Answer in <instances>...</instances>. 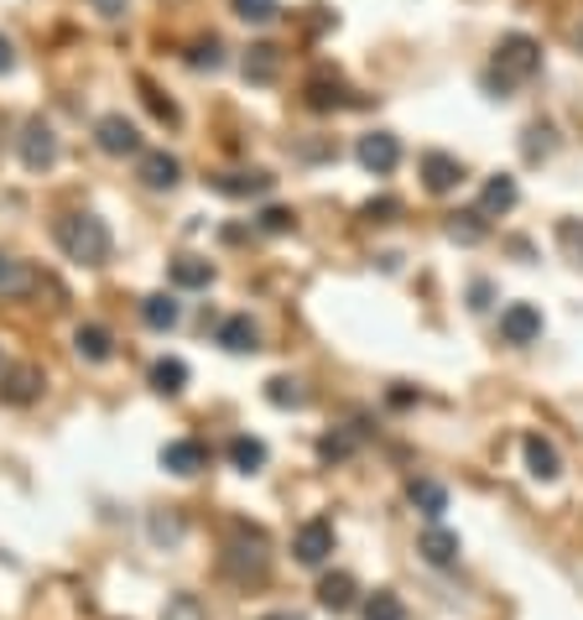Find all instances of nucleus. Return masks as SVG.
Masks as SVG:
<instances>
[{"label": "nucleus", "instance_id": "f257e3e1", "mask_svg": "<svg viewBox=\"0 0 583 620\" xmlns=\"http://www.w3.org/2000/svg\"><path fill=\"white\" fill-rule=\"evenodd\" d=\"M52 240L58 251L78 266H105L110 262V224L99 215H63L52 224Z\"/></svg>", "mask_w": 583, "mask_h": 620}, {"label": "nucleus", "instance_id": "f03ea898", "mask_svg": "<svg viewBox=\"0 0 583 620\" xmlns=\"http://www.w3.org/2000/svg\"><path fill=\"white\" fill-rule=\"evenodd\" d=\"M224 573H230L234 584H260L266 569H271V552H266V537H260L256 526L234 522L230 526V543H224Z\"/></svg>", "mask_w": 583, "mask_h": 620}, {"label": "nucleus", "instance_id": "7ed1b4c3", "mask_svg": "<svg viewBox=\"0 0 583 620\" xmlns=\"http://www.w3.org/2000/svg\"><path fill=\"white\" fill-rule=\"evenodd\" d=\"M537 69H542L537 37H526V32H511V37H500V48H495V73H490V84L511 89V84H526V78H532Z\"/></svg>", "mask_w": 583, "mask_h": 620}, {"label": "nucleus", "instance_id": "20e7f679", "mask_svg": "<svg viewBox=\"0 0 583 620\" xmlns=\"http://www.w3.org/2000/svg\"><path fill=\"white\" fill-rule=\"evenodd\" d=\"M22 168L26 172H47L52 168V162H58V131H52V125H47L42 116H32L22 125Z\"/></svg>", "mask_w": 583, "mask_h": 620}, {"label": "nucleus", "instance_id": "39448f33", "mask_svg": "<svg viewBox=\"0 0 583 620\" xmlns=\"http://www.w3.org/2000/svg\"><path fill=\"white\" fill-rule=\"evenodd\" d=\"M42 365H5L0 370V402L5 406H32L42 397Z\"/></svg>", "mask_w": 583, "mask_h": 620}, {"label": "nucleus", "instance_id": "423d86ee", "mask_svg": "<svg viewBox=\"0 0 583 620\" xmlns=\"http://www.w3.org/2000/svg\"><path fill=\"white\" fill-rule=\"evenodd\" d=\"M94 142H99V151H110V157H141V131L125 116L94 120Z\"/></svg>", "mask_w": 583, "mask_h": 620}, {"label": "nucleus", "instance_id": "0eeeda50", "mask_svg": "<svg viewBox=\"0 0 583 620\" xmlns=\"http://www.w3.org/2000/svg\"><path fill=\"white\" fill-rule=\"evenodd\" d=\"M354 157H360V168L365 172L386 178V172H397V162H401V142L391 136V131H371V136H360Z\"/></svg>", "mask_w": 583, "mask_h": 620}, {"label": "nucleus", "instance_id": "6e6552de", "mask_svg": "<svg viewBox=\"0 0 583 620\" xmlns=\"http://www.w3.org/2000/svg\"><path fill=\"white\" fill-rule=\"evenodd\" d=\"M136 178L146 183V189H157V193H172L178 183H183V162L172 157V151H141L136 157Z\"/></svg>", "mask_w": 583, "mask_h": 620}, {"label": "nucleus", "instance_id": "1a4fd4ad", "mask_svg": "<svg viewBox=\"0 0 583 620\" xmlns=\"http://www.w3.org/2000/svg\"><path fill=\"white\" fill-rule=\"evenodd\" d=\"M292 552H297V563H307V569L328 563V552H333V522H324V516L303 522L297 537H292Z\"/></svg>", "mask_w": 583, "mask_h": 620}, {"label": "nucleus", "instance_id": "9d476101", "mask_svg": "<svg viewBox=\"0 0 583 620\" xmlns=\"http://www.w3.org/2000/svg\"><path fill=\"white\" fill-rule=\"evenodd\" d=\"M500 339L506 344H537L542 339V313L532 303H511L500 313Z\"/></svg>", "mask_w": 583, "mask_h": 620}, {"label": "nucleus", "instance_id": "9b49d317", "mask_svg": "<svg viewBox=\"0 0 583 620\" xmlns=\"http://www.w3.org/2000/svg\"><path fill=\"white\" fill-rule=\"evenodd\" d=\"M521 453H526V470H532V479H542V485H552V479L562 475V459H558V449H552V438L526 433V438H521Z\"/></svg>", "mask_w": 583, "mask_h": 620}, {"label": "nucleus", "instance_id": "f8f14e48", "mask_svg": "<svg viewBox=\"0 0 583 620\" xmlns=\"http://www.w3.org/2000/svg\"><path fill=\"white\" fill-rule=\"evenodd\" d=\"M271 172H260V168H251V172H219V178H209V189L214 193H224V198H260V193H271Z\"/></svg>", "mask_w": 583, "mask_h": 620}, {"label": "nucleus", "instance_id": "ddd939ff", "mask_svg": "<svg viewBox=\"0 0 583 620\" xmlns=\"http://www.w3.org/2000/svg\"><path fill=\"white\" fill-rule=\"evenodd\" d=\"M422 183H427V193H453L464 183V162L448 157V151H427L422 157Z\"/></svg>", "mask_w": 583, "mask_h": 620}, {"label": "nucleus", "instance_id": "4468645a", "mask_svg": "<svg viewBox=\"0 0 583 620\" xmlns=\"http://www.w3.org/2000/svg\"><path fill=\"white\" fill-rule=\"evenodd\" d=\"M515 198H521V189H515V178H511V172H495L490 183L479 189V215H485V219L511 215V209H515Z\"/></svg>", "mask_w": 583, "mask_h": 620}, {"label": "nucleus", "instance_id": "2eb2a0df", "mask_svg": "<svg viewBox=\"0 0 583 620\" xmlns=\"http://www.w3.org/2000/svg\"><path fill=\"white\" fill-rule=\"evenodd\" d=\"M417 552L422 558H427V563H433V569H453V563H459V537H453V532H448V526H427V532H422V543H417Z\"/></svg>", "mask_w": 583, "mask_h": 620}, {"label": "nucleus", "instance_id": "dca6fc26", "mask_svg": "<svg viewBox=\"0 0 583 620\" xmlns=\"http://www.w3.org/2000/svg\"><path fill=\"white\" fill-rule=\"evenodd\" d=\"M209 464V453H204V443H193V438H172L162 449V470H172V475H198Z\"/></svg>", "mask_w": 583, "mask_h": 620}, {"label": "nucleus", "instance_id": "f3484780", "mask_svg": "<svg viewBox=\"0 0 583 620\" xmlns=\"http://www.w3.org/2000/svg\"><path fill=\"white\" fill-rule=\"evenodd\" d=\"M219 344H224L230 355H256V350H260V329L245 318V313H234V318L219 324Z\"/></svg>", "mask_w": 583, "mask_h": 620}, {"label": "nucleus", "instance_id": "a211bd4d", "mask_svg": "<svg viewBox=\"0 0 583 620\" xmlns=\"http://www.w3.org/2000/svg\"><path fill=\"white\" fill-rule=\"evenodd\" d=\"M73 350L89 360V365H105V360L116 355V339H110L105 324H78V329H73Z\"/></svg>", "mask_w": 583, "mask_h": 620}, {"label": "nucleus", "instance_id": "6ab92c4d", "mask_svg": "<svg viewBox=\"0 0 583 620\" xmlns=\"http://www.w3.org/2000/svg\"><path fill=\"white\" fill-rule=\"evenodd\" d=\"M354 595H360V589H354L350 573H324V584H318V605L333 610V616H344V610L354 605Z\"/></svg>", "mask_w": 583, "mask_h": 620}, {"label": "nucleus", "instance_id": "aec40b11", "mask_svg": "<svg viewBox=\"0 0 583 620\" xmlns=\"http://www.w3.org/2000/svg\"><path fill=\"white\" fill-rule=\"evenodd\" d=\"M178 318H183V308H178L167 292H151V297L141 303V324H146V329H157V335L178 329Z\"/></svg>", "mask_w": 583, "mask_h": 620}, {"label": "nucleus", "instance_id": "412c9836", "mask_svg": "<svg viewBox=\"0 0 583 620\" xmlns=\"http://www.w3.org/2000/svg\"><path fill=\"white\" fill-rule=\"evenodd\" d=\"M406 496H412V506H417L427 522H438V516L448 511V490L438 485V479H412V485H406Z\"/></svg>", "mask_w": 583, "mask_h": 620}, {"label": "nucleus", "instance_id": "4be33fe9", "mask_svg": "<svg viewBox=\"0 0 583 620\" xmlns=\"http://www.w3.org/2000/svg\"><path fill=\"white\" fill-rule=\"evenodd\" d=\"M448 240H459V245H479V240L490 235V219L479 215V209H459V215H448Z\"/></svg>", "mask_w": 583, "mask_h": 620}, {"label": "nucleus", "instance_id": "5701e85b", "mask_svg": "<svg viewBox=\"0 0 583 620\" xmlns=\"http://www.w3.org/2000/svg\"><path fill=\"white\" fill-rule=\"evenodd\" d=\"M230 464L240 470V475H256V470H266V443L251 438V433H234V438H230Z\"/></svg>", "mask_w": 583, "mask_h": 620}, {"label": "nucleus", "instance_id": "b1692460", "mask_svg": "<svg viewBox=\"0 0 583 620\" xmlns=\"http://www.w3.org/2000/svg\"><path fill=\"white\" fill-rule=\"evenodd\" d=\"M277 73H281V52L271 42H256V48L245 52V78L251 84H271Z\"/></svg>", "mask_w": 583, "mask_h": 620}, {"label": "nucleus", "instance_id": "393cba45", "mask_svg": "<svg viewBox=\"0 0 583 620\" xmlns=\"http://www.w3.org/2000/svg\"><path fill=\"white\" fill-rule=\"evenodd\" d=\"M307 105H313V110H344L350 99H344V84H339V78L313 73V78H307Z\"/></svg>", "mask_w": 583, "mask_h": 620}, {"label": "nucleus", "instance_id": "a878e982", "mask_svg": "<svg viewBox=\"0 0 583 620\" xmlns=\"http://www.w3.org/2000/svg\"><path fill=\"white\" fill-rule=\"evenodd\" d=\"M214 282V262L204 256H178L172 262V287H187V292H198V287Z\"/></svg>", "mask_w": 583, "mask_h": 620}, {"label": "nucleus", "instance_id": "bb28decb", "mask_svg": "<svg viewBox=\"0 0 583 620\" xmlns=\"http://www.w3.org/2000/svg\"><path fill=\"white\" fill-rule=\"evenodd\" d=\"M32 287H37V271H32V266L0 256V292H5V297H26Z\"/></svg>", "mask_w": 583, "mask_h": 620}, {"label": "nucleus", "instance_id": "cd10ccee", "mask_svg": "<svg viewBox=\"0 0 583 620\" xmlns=\"http://www.w3.org/2000/svg\"><path fill=\"white\" fill-rule=\"evenodd\" d=\"M151 386H157V391H162V397H183V386H187V365L183 360H157V365H151Z\"/></svg>", "mask_w": 583, "mask_h": 620}, {"label": "nucleus", "instance_id": "c85d7f7f", "mask_svg": "<svg viewBox=\"0 0 583 620\" xmlns=\"http://www.w3.org/2000/svg\"><path fill=\"white\" fill-rule=\"evenodd\" d=\"M266 402L281 406V412H287V406L297 412V406H307V391H303V381H292V376H277V381H266Z\"/></svg>", "mask_w": 583, "mask_h": 620}, {"label": "nucleus", "instance_id": "c756f323", "mask_svg": "<svg viewBox=\"0 0 583 620\" xmlns=\"http://www.w3.org/2000/svg\"><path fill=\"white\" fill-rule=\"evenodd\" d=\"M365 620H406V605H401V595H391V589H375V595L365 599Z\"/></svg>", "mask_w": 583, "mask_h": 620}, {"label": "nucleus", "instance_id": "7c9ffc66", "mask_svg": "<svg viewBox=\"0 0 583 620\" xmlns=\"http://www.w3.org/2000/svg\"><path fill=\"white\" fill-rule=\"evenodd\" d=\"M187 63H193V69H219V63H224V42H219V37H198V42H193V48H187Z\"/></svg>", "mask_w": 583, "mask_h": 620}, {"label": "nucleus", "instance_id": "2f4dec72", "mask_svg": "<svg viewBox=\"0 0 583 620\" xmlns=\"http://www.w3.org/2000/svg\"><path fill=\"white\" fill-rule=\"evenodd\" d=\"M277 0H234V16L240 22H256V26H266V22H277Z\"/></svg>", "mask_w": 583, "mask_h": 620}, {"label": "nucleus", "instance_id": "473e14b6", "mask_svg": "<svg viewBox=\"0 0 583 620\" xmlns=\"http://www.w3.org/2000/svg\"><path fill=\"white\" fill-rule=\"evenodd\" d=\"M141 95H146V105H151V116L167 120V125H178V105H172V99H162V89H157L151 78H141Z\"/></svg>", "mask_w": 583, "mask_h": 620}, {"label": "nucleus", "instance_id": "72a5a7b5", "mask_svg": "<svg viewBox=\"0 0 583 620\" xmlns=\"http://www.w3.org/2000/svg\"><path fill=\"white\" fill-rule=\"evenodd\" d=\"M162 616L167 620H209V616H204V605H198V595H172Z\"/></svg>", "mask_w": 583, "mask_h": 620}, {"label": "nucleus", "instance_id": "f704fd0d", "mask_svg": "<svg viewBox=\"0 0 583 620\" xmlns=\"http://www.w3.org/2000/svg\"><path fill=\"white\" fill-rule=\"evenodd\" d=\"M292 224H297L292 209H260V215H256V230H266V235H287Z\"/></svg>", "mask_w": 583, "mask_h": 620}, {"label": "nucleus", "instance_id": "c9c22d12", "mask_svg": "<svg viewBox=\"0 0 583 620\" xmlns=\"http://www.w3.org/2000/svg\"><path fill=\"white\" fill-rule=\"evenodd\" d=\"M558 240L568 245V256H573V262L583 266V224H579V219H568V224L558 230Z\"/></svg>", "mask_w": 583, "mask_h": 620}, {"label": "nucleus", "instance_id": "e433bc0d", "mask_svg": "<svg viewBox=\"0 0 583 620\" xmlns=\"http://www.w3.org/2000/svg\"><path fill=\"white\" fill-rule=\"evenodd\" d=\"M354 438H344V433H328L324 443H318V459H350Z\"/></svg>", "mask_w": 583, "mask_h": 620}, {"label": "nucleus", "instance_id": "4c0bfd02", "mask_svg": "<svg viewBox=\"0 0 583 620\" xmlns=\"http://www.w3.org/2000/svg\"><path fill=\"white\" fill-rule=\"evenodd\" d=\"M397 209H401L397 198H371V204H365V219H375V224H386V219L397 215Z\"/></svg>", "mask_w": 583, "mask_h": 620}, {"label": "nucleus", "instance_id": "58836bf2", "mask_svg": "<svg viewBox=\"0 0 583 620\" xmlns=\"http://www.w3.org/2000/svg\"><path fill=\"white\" fill-rule=\"evenodd\" d=\"M16 69V48H11V37L0 32V73H11Z\"/></svg>", "mask_w": 583, "mask_h": 620}, {"label": "nucleus", "instance_id": "ea45409f", "mask_svg": "<svg viewBox=\"0 0 583 620\" xmlns=\"http://www.w3.org/2000/svg\"><path fill=\"white\" fill-rule=\"evenodd\" d=\"M94 5H99V16H110V22L125 16V0H94Z\"/></svg>", "mask_w": 583, "mask_h": 620}, {"label": "nucleus", "instance_id": "a19ab883", "mask_svg": "<svg viewBox=\"0 0 583 620\" xmlns=\"http://www.w3.org/2000/svg\"><path fill=\"white\" fill-rule=\"evenodd\" d=\"M469 297H474V308H490V282H474Z\"/></svg>", "mask_w": 583, "mask_h": 620}, {"label": "nucleus", "instance_id": "79ce46f5", "mask_svg": "<svg viewBox=\"0 0 583 620\" xmlns=\"http://www.w3.org/2000/svg\"><path fill=\"white\" fill-rule=\"evenodd\" d=\"M260 620H303L297 610H271V616H260Z\"/></svg>", "mask_w": 583, "mask_h": 620}, {"label": "nucleus", "instance_id": "37998d69", "mask_svg": "<svg viewBox=\"0 0 583 620\" xmlns=\"http://www.w3.org/2000/svg\"><path fill=\"white\" fill-rule=\"evenodd\" d=\"M579 48H583V22H579Z\"/></svg>", "mask_w": 583, "mask_h": 620}]
</instances>
